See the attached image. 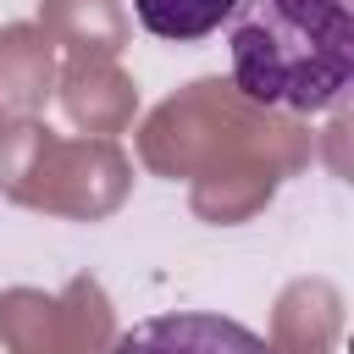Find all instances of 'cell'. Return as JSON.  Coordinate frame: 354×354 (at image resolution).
Wrapping results in <instances>:
<instances>
[{
	"mask_svg": "<svg viewBox=\"0 0 354 354\" xmlns=\"http://www.w3.org/2000/svg\"><path fill=\"white\" fill-rule=\"evenodd\" d=\"M227 55L254 105L332 111L354 83V0H238Z\"/></svg>",
	"mask_w": 354,
	"mask_h": 354,
	"instance_id": "obj_1",
	"label": "cell"
},
{
	"mask_svg": "<svg viewBox=\"0 0 354 354\" xmlns=\"http://www.w3.org/2000/svg\"><path fill=\"white\" fill-rule=\"evenodd\" d=\"M111 354H277L254 326L216 310H160L133 321Z\"/></svg>",
	"mask_w": 354,
	"mask_h": 354,
	"instance_id": "obj_2",
	"label": "cell"
},
{
	"mask_svg": "<svg viewBox=\"0 0 354 354\" xmlns=\"http://www.w3.org/2000/svg\"><path fill=\"white\" fill-rule=\"evenodd\" d=\"M238 0H133V17L149 39L166 44H199L232 22Z\"/></svg>",
	"mask_w": 354,
	"mask_h": 354,
	"instance_id": "obj_3",
	"label": "cell"
}]
</instances>
